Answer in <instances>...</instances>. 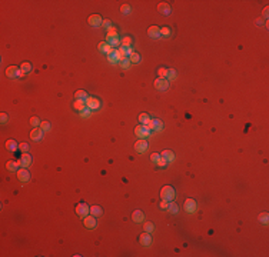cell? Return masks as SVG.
<instances>
[{"mask_svg": "<svg viewBox=\"0 0 269 257\" xmlns=\"http://www.w3.org/2000/svg\"><path fill=\"white\" fill-rule=\"evenodd\" d=\"M86 107H88V106H86V102H85V100H82V99H76V100L73 102V109L77 110L79 113H80L82 110H85Z\"/></svg>", "mask_w": 269, "mask_h": 257, "instance_id": "e0dca14e", "label": "cell"}, {"mask_svg": "<svg viewBox=\"0 0 269 257\" xmlns=\"http://www.w3.org/2000/svg\"><path fill=\"white\" fill-rule=\"evenodd\" d=\"M129 60H130V63H133V64H139V63H140V56L135 52L133 55L129 56Z\"/></svg>", "mask_w": 269, "mask_h": 257, "instance_id": "f1b7e54d", "label": "cell"}, {"mask_svg": "<svg viewBox=\"0 0 269 257\" xmlns=\"http://www.w3.org/2000/svg\"><path fill=\"white\" fill-rule=\"evenodd\" d=\"M258 220L261 221V223H264V224H268V221H269V214L268 213H261L258 216Z\"/></svg>", "mask_w": 269, "mask_h": 257, "instance_id": "4dcf8cb0", "label": "cell"}, {"mask_svg": "<svg viewBox=\"0 0 269 257\" xmlns=\"http://www.w3.org/2000/svg\"><path fill=\"white\" fill-rule=\"evenodd\" d=\"M183 208H185V212L189 214H192L196 212V208H198V206H196V202L193 200V199H186L185 200V204H183Z\"/></svg>", "mask_w": 269, "mask_h": 257, "instance_id": "5b68a950", "label": "cell"}, {"mask_svg": "<svg viewBox=\"0 0 269 257\" xmlns=\"http://www.w3.org/2000/svg\"><path fill=\"white\" fill-rule=\"evenodd\" d=\"M159 207H160V210H163V212H165V210H168V208H169V202H166V200H162V202H160V204H159Z\"/></svg>", "mask_w": 269, "mask_h": 257, "instance_id": "7dc6e473", "label": "cell"}, {"mask_svg": "<svg viewBox=\"0 0 269 257\" xmlns=\"http://www.w3.org/2000/svg\"><path fill=\"white\" fill-rule=\"evenodd\" d=\"M148 36L150 39H160V27H158V26H150V27L148 29Z\"/></svg>", "mask_w": 269, "mask_h": 257, "instance_id": "2e32d148", "label": "cell"}, {"mask_svg": "<svg viewBox=\"0 0 269 257\" xmlns=\"http://www.w3.org/2000/svg\"><path fill=\"white\" fill-rule=\"evenodd\" d=\"M88 22L90 26H93V27H100L102 26V23H103V19L100 14H92V16H89Z\"/></svg>", "mask_w": 269, "mask_h": 257, "instance_id": "ba28073f", "label": "cell"}, {"mask_svg": "<svg viewBox=\"0 0 269 257\" xmlns=\"http://www.w3.org/2000/svg\"><path fill=\"white\" fill-rule=\"evenodd\" d=\"M107 44H110L112 47H117L119 44H120V39L117 37V36H115V37H107Z\"/></svg>", "mask_w": 269, "mask_h": 257, "instance_id": "484cf974", "label": "cell"}, {"mask_svg": "<svg viewBox=\"0 0 269 257\" xmlns=\"http://www.w3.org/2000/svg\"><path fill=\"white\" fill-rule=\"evenodd\" d=\"M168 163H169V161H168V160H166V159H163V157H160V159H159V161L156 163V166H158V167H166V166H168Z\"/></svg>", "mask_w": 269, "mask_h": 257, "instance_id": "60d3db41", "label": "cell"}, {"mask_svg": "<svg viewBox=\"0 0 269 257\" xmlns=\"http://www.w3.org/2000/svg\"><path fill=\"white\" fill-rule=\"evenodd\" d=\"M160 157H162V156H160V154H158V153H152V154H150V160H152V163H155V164L159 161Z\"/></svg>", "mask_w": 269, "mask_h": 257, "instance_id": "b9f144b4", "label": "cell"}, {"mask_svg": "<svg viewBox=\"0 0 269 257\" xmlns=\"http://www.w3.org/2000/svg\"><path fill=\"white\" fill-rule=\"evenodd\" d=\"M139 243L145 247L150 246V244H152V236H150V233H148V231L142 233V234L139 236Z\"/></svg>", "mask_w": 269, "mask_h": 257, "instance_id": "8fae6325", "label": "cell"}, {"mask_svg": "<svg viewBox=\"0 0 269 257\" xmlns=\"http://www.w3.org/2000/svg\"><path fill=\"white\" fill-rule=\"evenodd\" d=\"M158 11H159L160 14H163V16H169L170 13H172V7H170L169 3L162 2V3L158 5Z\"/></svg>", "mask_w": 269, "mask_h": 257, "instance_id": "9c48e42d", "label": "cell"}, {"mask_svg": "<svg viewBox=\"0 0 269 257\" xmlns=\"http://www.w3.org/2000/svg\"><path fill=\"white\" fill-rule=\"evenodd\" d=\"M126 52H127V57H129V56H130V55H133V53H135L132 47H127V49H126Z\"/></svg>", "mask_w": 269, "mask_h": 257, "instance_id": "f5cc1de1", "label": "cell"}, {"mask_svg": "<svg viewBox=\"0 0 269 257\" xmlns=\"http://www.w3.org/2000/svg\"><path fill=\"white\" fill-rule=\"evenodd\" d=\"M150 133H152V130H149L148 126H145V124H139V126L135 127V134L139 139H148L150 136Z\"/></svg>", "mask_w": 269, "mask_h": 257, "instance_id": "7a4b0ae2", "label": "cell"}, {"mask_svg": "<svg viewBox=\"0 0 269 257\" xmlns=\"http://www.w3.org/2000/svg\"><path fill=\"white\" fill-rule=\"evenodd\" d=\"M17 179H19V180L20 181H23V183H24V181H29L30 180V173H29V170L27 169H19L17 170Z\"/></svg>", "mask_w": 269, "mask_h": 257, "instance_id": "9a60e30c", "label": "cell"}, {"mask_svg": "<svg viewBox=\"0 0 269 257\" xmlns=\"http://www.w3.org/2000/svg\"><path fill=\"white\" fill-rule=\"evenodd\" d=\"M115 36H117V30L112 26L110 29H107V37H115Z\"/></svg>", "mask_w": 269, "mask_h": 257, "instance_id": "74e56055", "label": "cell"}, {"mask_svg": "<svg viewBox=\"0 0 269 257\" xmlns=\"http://www.w3.org/2000/svg\"><path fill=\"white\" fill-rule=\"evenodd\" d=\"M119 64H120L123 69H129V66H130V60H129V57H127V59H125V60H122Z\"/></svg>", "mask_w": 269, "mask_h": 257, "instance_id": "c3c4849f", "label": "cell"}, {"mask_svg": "<svg viewBox=\"0 0 269 257\" xmlns=\"http://www.w3.org/2000/svg\"><path fill=\"white\" fill-rule=\"evenodd\" d=\"M0 120H2V123H3V124H5L6 121L9 120V116L6 114V113H2V114H0Z\"/></svg>", "mask_w": 269, "mask_h": 257, "instance_id": "f907efd6", "label": "cell"}, {"mask_svg": "<svg viewBox=\"0 0 269 257\" xmlns=\"http://www.w3.org/2000/svg\"><path fill=\"white\" fill-rule=\"evenodd\" d=\"M102 26H103V27H106V29H110V27H112V22H110L109 19H104L103 23H102Z\"/></svg>", "mask_w": 269, "mask_h": 257, "instance_id": "681fc988", "label": "cell"}, {"mask_svg": "<svg viewBox=\"0 0 269 257\" xmlns=\"http://www.w3.org/2000/svg\"><path fill=\"white\" fill-rule=\"evenodd\" d=\"M169 86H170V82L168 79H156V80H155V89H156V90L163 92V90H168Z\"/></svg>", "mask_w": 269, "mask_h": 257, "instance_id": "3957f363", "label": "cell"}, {"mask_svg": "<svg viewBox=\"0 0 269 257\" xmlns=\"http://www.w3.org/2000/svg\"><path fill=\"white\" fill-rule=\"evenodd\" d=\"M83 224H85V227H88V229H94L96 227V224H98V221H96V217L94 216H86V217H83Z\"/></svg>", "mask_w": 269, "mask_h": 257, "instance_id": "7c38bea8", "label": "cell"}, {"mask_svg": "<svg viewBox=\"0 0 269 257\" xmlns=\"http://www.w3.org/2000/svg\"><path fill=\"white\" fill-rule=\"evenodd\" d=\"M163 127V123L159 120V119H150V121L148 123V129L149 130H162Z\"/></svg>", "mask_w": 269, "mask_h": 257, "instance_id": "5bb4252c", "label": "cell"}, {"mask_svg": "<svg viewBox=\"0 0 269 257\" xmlns=\"http://www.w3.org/2000/svg\"><path fill=\"white\" fill-rule=\"evenodd\" d=\"M86 106H88L90 110H98L100 109V100L99 99H96V97H88L86 100Z\"/></svg>", "mask_w": 269, "mask_h": 257, "instance_id": "30bf717a", "label": "cell"}, {"mask_svg": "<svg viewBox=\"0 0 269 257\" xmlns=\"http://www.w3.org/2000/svg\"><path fill=\"white\" fill-rule=\"evenodd\" d=\"M132 220L135 221V223H142L143 220H145V214H143V212H140V210H135L132 213Z\"/></svg>", "mask_w": 269, "mask_h": 257, "instance_id": "ac0fdd59", "label": "cell"}, {"mask_svg": "<svg viewBox=\"0 0 269 257\" xmlns=\"http://www.w3.org/2000/svg\"><path fill=\"white\" fill-rule=\"evenodd\" d=\"M39 127H40L43 131H49L50 130V123H49V121H44L43 120L42 123H40V126H39Z\"/></svg>", "mask_w": 269, "mask_h": 257, "instance_id": "8d00e7d4", "label": "cell"}, {"mask_svg": "<svg viewBox=\"0 0 269 257\" xmlns=\"http://www.w3.org/2000/svg\"><path fill=\"white\" fill-rule=\"evenodd\" d=\"M120 11L123 13V14H129V13H130V6L129 5H122Z\"/></svg>", "mask_w": 269, "mask_h": 257, "instance_id": "7bdbcfd3", "label": "cell"}, {"mask_svg": "<svg viewBox=\"0 0 269 257\" xmlns=\"http://www.w3.org/2000/svg\"><path fill=\"white\" fill-rule=\"evenodd\" d=\"M168 210H169L172 214H178V212H179V207H178V204H176V203L170 202V203H169V208H168Z\"/></svg>", "mask_w": 269, "mask_h": 257, "instance_id": "836d02e7", "label": "cell"}, {"mask_svg": "<svg viewBox=\"0 0 269 257\" xmlns=\"http://www.w3.org/2000/svg\"><path fill=\"white\" fill-rule=\"evenodd\" d=\"M76 213L77 216H80V217H86L89 213H90V207H89L86 203H79L76 206Z\"/></svg>", "mask_w": 269, "mask_h": 257, "instance_id": "277c9868", "label": "cell"}, {"mask_svg": "<svg viewBox=\"0 0 269 257\" xmlns=\"http://www.w3.org/2000/svg\"><path fill=\"white\" fill-rule=\"evenodd\" d=\"M153 229H155V226L152 221H145V223H143V230H145V231L150 233V231H153Z\"/></svg>", "mask_w": 269, "mask_h": 257, "instance_id": "1f68e13d", "label": "cell"}, {"mask_svg": "<svg viewBox=\"0 0 269 257\" xmlns=\"http://www.w3.org/2000/svg\"><path fill=\"white\" fill-rule=\"evenodd\" d=\"M24 74H26V73H24V71H23L22 69H19V73H17V77H23V76H24Z\"/></svg>", "mask_w": 269, "mask_h": 257, "instance_id": "db71d44e", "label": "cell"}, {"mask_svg": "<svg viewBox=\"0 0 269 257\" xmlns=\"http://www.w3.org/2000/svg\"><path fill=\"white\" fill-rule=\"evenodd\" d=\"M170 34H172V32H170V29L168 27V26H163V27H160V39L162 37H170Z\"/></svg>", "mask_w": 269, "mask_h": 257, "instance_id": "83f0119b", "label": "cell"}, {"mask_svg": "<svg viewBox=\"0 0 269 257\" xmlns=\"http://www.w3.org/2000/svg\"><path fill=\"white\" fill-rule=\"evenodd\" d=\"M166 79H168L169 82L176 80V70L175 69H168V76H166Z\"/></svg>", "mask_w": 269, "mask_h": 257, "instance_id": "f546056e", "label": "cell"}, {"mask_svg": "<svg viewBox=\"0 0 269 257\" xmlns=\"http://www.w3.org/2000/svg\"><path fill=\"white\" fill-rule=\"evenodd\" d=\"M20 69H22L24 73H30V71H32V64H30V63H27V61H24V63H22Z\"/></svg>", "mask_w": 269, "mask_h": 257, "instance_id": "d590c367", "label": "cell"}, {"mask_svg": "<svg viewBox=\"0 0 269 257\" xmlns=\"http://www.w3.org/2000/svg\"><path fill=\"white\" fill-rule=\"evenodd\" d=\"M175 196H176V193H175V189L172 186H163L162 187V190H160V199L162 200H166V202H173L175 200Z\"/></svg>", "mask_w": 269, "mask_h": 257, "instance_id": "6da1fadb", "label": "cell"}, {"mask_svg": "<svg viewBox=\"0 0 269 257\" xmlns=\"http://www.w3.org/2000/svg\"><path fill=\"white\" fill-rule=\"evenodd\" d=\"M20 166H22L23 169H27L29 166H32V163H33V157L30 156L29 153H22V156H20Z\"/></svg>", "mask_w": 269, "mask_h": 257, "instance_id": "52a82bcc", "label": "cell"}, {"mask_svg": "<svg viewBox=\"0 0 269 257\" xmlns=\"http://www.w3.org/2000/svg\"><path fill=\"white\" fill-rule=\"evenodd\" d=\"M137 120H139V123H140V124H145V126H148V123L150 121V116H149L148 113H140V114H139V117H137Z\"/></svg>", "mask_w": 269, "mask_h": 257, "instance_id": "cb8c5ba5", "label": "cell"}, {"mask_svg": "<svg viewBox=\"0 0 269 257\" xmlns=\"http://www.w3.org/2000/svg\"><path fill=\"white\" fill-rule=\"evenodd\" d=\"M158 76H159V79H166V76H168V69H166V67H159V69H158Z\"/></svg>", "mask_w": 269, "mask_h": 257, "instance_id": "e575fe53", "label": "cell"}, {"mask_svg": "<svg viewBox=\"0 0 269 257\" xmlns=\"http://www.w3.org/2000/svg\"><path fill=\"white\" fill-rule=\"evenodd\" d=\"M75 97H76V99H82V100H86L89 96H88V93H86L85 90H77L76 93H75Z\"/></svg>", "mask_w": 269, "mask_h": 257, "instance_id": "d6a6232c", "label": "cell"}, {"mask_svg": "<svg viewBox=\"0 0 269 257\" xmlns=\"http://www.w3.org/2000/svg\"><path fill=\"white\" fill-rule=\"evenodd\" d=\"M106 46H107V42H100L98 44V49H99L100 53H106Z\"/></svg>", "mask_w": 269, "mask_h": 257, "instance_id": "f35d334b", "label": "cell"}, {"mask_svg": "<svg viewBox=\"0 0 269 257\" xmlns=\"http://www.w3.org/2000/svg\"><path fill=\"white\" fill-rule=\"evenodd\" d=\"M19 149H20V152H23V153H27L29 152V144L27 143H20V144H19Z\"/></svg>", "mask_w": 269, "mask_h": 257, "instance_id": "f6af8a7d", "label": "cell"}, {"mask_svg": "<svg viewBox=\"0 0 269 257\" xmlns=\"http://www.w3.org/2000/svg\"><path fill=\"white\" fill-rule=\"evenodd\" d=\"M102 213H103V210H102L100 206H92V207H90V214L94 216V217H99V216H102Z\"/></svg>", "mask_w": 269, "mask_h": 257, "instance_id": "d4e9b609", "label": "cell"}, {"mask_svg": "<svg viewBox=\"0 0 269 257\" xmlns=\"http://www.w3.org/2000/svg\"><path fill=\"white\" fill-rule=\"evenodd\" d=\"M43 133H44V131L42 130V129L34 127L33 130L30 131V134H29V136H30V139H32L33 142H40V140L43 139Z\"/></svg>", "mask_w": 269, "mask_h": 257, "instance_id": "4fadbf2b", "label": "cell"}, {"mask_svg": "<svg viewBox=\"0 0 269 257\" xmlns=\"http://www.w3.org/2000/svg\"><path fill=\"white\" fill-rule=\"evenodd\" d=\"M268 11H269V7H265V9H264V14H262L265 19H268Z\"/></svg>", "mask_w": 269, "mask_h": 257, "instance_id": "816d5d0a", "label": "cell"}, {"mask_svg": "<svg viewBox=\"0 0 269 257\" xmlns=\"http://www.w3.org/2000/svg\"><path fill=\"white\" fill-rule=\"evenodd\" d=\"M107 60H109V63H112V64H117V63H119V60H117V57H116L115 55H109L107 56Z\"/></svg>", "mask_w": 269, "mask_h": 257, "instance_id": "ee69618b", "label": "cell"}, {"mask_svg": "<svg viewBox=\"0 0 269 257\" xmlns=\"http://www.w3.org/2000/svg\"><path fill=\"white\" fill-rule=\"evenodd\" d=\"M6 149L9 150V152H16L17 149H19V144L16 143V140H11V139H9L7 142H6Z\"/></svg>", "mask_w": 269, "mask_h": 257, "instance_id": "7402d4cb", "label": "cell"}, {"mask_svg": "<svg viewBox=\"0 0 269 257\" xmlns=\"http://www.w3.org/2000/svg\"><path fill=\"white\" fill-rule=\"evenodd\" d=\"M120 44H122V47H130L132 46V37L130 36H125V37L120 40Z\"/></svg>", "mask_w": 269, "mask_h": 257, "instance_id": "4316f807", "label": "cell"}, {"mask_svg": "<svg viewBox=\"0 0 269 257\" xmlns=\"http://www.w3.org/2000/svg\"><path fill=\"white\" fill-rule=\"evenodd\" d=\"M17 73H19V67L17 66H9L6 69V76L13 79V77H17Z\"/></svg>", "mask_w": 269, "mask_h": 257, "instance_id": "d6986e66", "label": "cell"}, {"mask_svg": "<svg viewBox=\"0 0 269 257\" xmlns=\"http://www.w3.org/2000/svg\"><path fill=\"white\" fill-rule=\"evenodd\" d=\"M116 57H117V60H119V63H120L122 60H125V59H127V52H126V47H120V49H117L116 50Z\"/></svg>", "mask_w": 269, "mask_h": 257, "instance_id": "44dd1931", "label": "cell"}, {"mask_svg": "<svg viewBox=\"0 0 269 257\" xmlns=\"http://www.w3.org/2000/svg\"><path fill=\"white\" fill-rule=\"evenodd\" d=\"M90 113H92V110L89 109V107H86L85 110H82V111H80V116H82V117H85V119H88V117H90Z\"/></svg>", "mask_w": 269, "mask_h": 257, "instance_id": "ab89813d", "label": "cell"}, {"mask_svg": "<svg viewBox=\"0 0 269 257\" xmlns=\"http://www.w3.org/2000/svg\"><path fill=\"white\" fill-rule=\"evenodd\" d=\"M40 123H42V121L39 120L37 117H32V119H30V124H32L33 127H39L40 126Z\"/></svg>", "mask_w": 269, "mask_h": 257, "instance_id": "bcb514c9", "label": "cell"}, {"mask_svg": "<svg viewBox=\"0 0 269 257\" xmlns=\"http://www.w3.org/2000/svg\"><path fill=\"white\" fill-rule=\"evenodd\" d=\"M148 149H149V143L145 139H140V140H137L135 143V150H136L137 153H145V152H148Z\"/></svg>", "mask_w": 269, "mask_h": 257, "instance_id": "8992f818", "label": "cell"}, {"mask_svg": "<svg viewBox=\"0 0 269 257\" xmlns=\"http://www.w3.org/2000/svg\"><path fill=\"white\" fill-rule=\"evenodd\" d=\"M20 167H22L20 163H17V161H14V160H9V161L6 163V169L9 170V171H17Z\"/></svg>", "mask_w": 269, "mask_h": 257, "instance_id": "ffe728a7", "label": "cell"}, {"mask_svg": "<svg viewBox=\"0 0 269 257\" xmlns=\"http://www.w3.org/2000/svg\"><path fill=\"white\" fill-rule=\"evenodd\" d=\"M160 156H162L163 159L168 160L169 163H172V161L175 160V154H173V152H172V150H168V149H166V150H163V152L160 153Z\"/></svg>", "mask_w": 269, "mask_h": 257, "instance_id": "603a6c76", "label": "cell"}]
</instances>
